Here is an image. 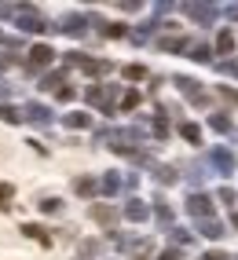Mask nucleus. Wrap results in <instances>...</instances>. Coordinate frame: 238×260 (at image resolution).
I'll list each match as a JSON object with an SVG mask.
<instances>
[{
  "label": "nucleus",
  "mask_w": 238,
  "mask_h": 260,
  "mask_svg": "<svg viewBox=\"0 0 238 260\" xmlns=\"http://www.w3.org/2000/svg\"><path fill=\"white\" fill-rule=\"evenodd\" d=\"M158 260H183V253H180V249H161Z\"/></svg>",
  "instance_id": "ea45409f"
},
{
  "label": "nucleus",
  "mask_w": 238,
  "mask_h": 260,
  "mask_svg": "<svg viewBox=\"0 0 238 260\" xmlns=\"http://www.w3.org/2000/svg\"><path fill=\"white\" fill-rule=\"evenodd\" d=\"M62 62H66V66H77V70L92 74V77H103V74L114 70V62H107V59H92V55H84V51H66Z\"/></svg>",
  "instance_id": "f257e3e1"
},
{
  "label": "nucleus",
  "mask_w": 238,
  "mask_h": 260,
  "mask_svg": "<svg viewBox=\"0 0 238 260\" xmlns=\"http://www.w3.org/2000/svg\"><path fill=\"white\" fill-rule=\"evenodd\" d=\"M180 136H183L187 143H201V128L194 125V121H183V125H180Z\"/></svg>",
  "instance_id": "b1692460"
},
{
  "label": "nucleus",
  "mask_w": 238,
  "mask_h": 260,
  "mask_svg": "<svg viewBox=\"0 0 238 260\" xmlns=\"http://www.w3.org/2000/svg\"><path fill=\"white\" fill-rule=\"evenodd\" d=\"M92 220H95V223H103L107 231H114V223L121 220V213H117L114 205H107V202H95V205H92Z\"/></svg>",
  "instance_id": "1a4fd4ad"
},
{
  "label": "nucleus",
  "mask_w": 238,
  "mask_h": 260,
  "mask_svg": "<svg viewBox=\"0 0 238 260\" xmlns=\"http://www.w3.org/2000/svg\"><path fill=\"white\" fill-rule=\"evenodd\" d=\"M234 260H238V256H234Z\"/></svg>",
  "instance_id": "a18cd8bd"
},
{
  "label": "nucleus",
  "mask_w": 238,
  "mask_h": 260,
  "mask_svg": "<svg viewBox=\"0 0 238 260\" xmlns=\"http://www.w3.org/2000/svg\"><path fill=\"white\" fill-rule=\"evenodd\" d=\"M234 228H238V213H234Z\"/></svg>",
  "instance_id": "c03bdc74"
},
{
  "label": "nucleus",
  "mask_w": 238,
  "mask_h": 260,
  "mask_svg": "<svg viewBox=\"0 0 238 260\" xmlns=\"http://www.w3.org/2000/svg\"><path fill=\"white\" fill-rule=\"evenodd\" d=\"M11 198H15V187L0 183V209H11Z\"/></svg>",
  "instance_id": "2f4dec72"
},
{
  "label": "nucleus",
  "mask_w": 238,
  "mask_h": 260,
  "mask_svg": "<svg viewBox=\"0 0 238 260\" xmlns=\"http://www.w3.org/2000/svg\"><path fill=\"white\" fill-rule=\"evenodd\" d=\"M150 216V205L143 202V198H128V205H125V220H132V223H143Z\"/></svg>",
  "instance_id": "f8f14e48"
},
{
  "label": "nucleus",
  "mask_w": 238,
  "mask_h": 260,
  "mask_svg": "<svg viewBox=\"0 0 238 260\" xmlns=\"http://www.w3.org/2000/svg\"><path fill=\"white\" fill-rule=\"evenodd\" d=\"M55 29H62L66 37H84V33H88V19H84V15H66Z\"/></svg>",
  "instance_id": "9b49d317"
},
{
  "label": "nucleus",
  "mask_w": 238,
  "mask_h": 260,
  "mask_svg": "<svg viewBox=\"0 0 238 260\" xmlns=\"http://www.w3.org/2000/svg\"><path fill=\"white\" fill-rule=\"evenodd\" d=\"M183 15H191V19L201 22V26H213L216 15H220V8L216 4H183Z\"/></svg>",
  "instance_id": "423d86ee"
},
{
  "label": "nucleus",
  "mask_w": 238,
  "mask_h": 260,
  "mask_svg": "<svg viewBox=\"0 0 238 260\" xmlns=\"http://www.w3.org/2000/svg\"><path fill=\"white\" fill-rule=\"evenodd\" d=\"M22 121H29V125H41V128H48V125H52V110H48L44 103H26V107H22Z\"/></svg>",
  "instance_id": "0eeeda50"
},
{
  "label": "nucleus",
  "mask_w": 238,
  "mask_h": 260,
  "mask_svg": "<svg viewBox=\"0 0 238 260\" xmlns=\"http://www.w3.org/2000/svg\"><path fill=\"white\" fill-rule=\"evenodd\" d=\"M150 132H154V140H165V136H168V121H165V117H154Z\"/></svg>",
  "instance_id": "473e14b6"
},
{
  "label": "nucleus",
  "mask_w": 238,
  "mask_h": 260,
  "mask_svg": "<svg viewBox=\"0 0 238 260\" xmlns=\"http://www.w3.org/2000/svg\"><path fill=\"white\" fill-rule=\"evenodd\" d=\"M173 84H176V88H180L187 99H191V103H206V92H201V84H198L194 77H183V74H176V77H173Z\"/></svg>",
  "instance_id": "9d476101"
},
{
  "label": "nucleus",
  "mask_w": 238,
  "mask_h": 260,
  "mask_svg": "<svg viewBox=\"0 0 238 260\" xmlns=\"http://www.w3.org/2000/svg\"><path fill=\"white\" fill-rule=\"evenodd\" d=\"M41 213H48V216H52V213H62V202H59V198H44V202H41Z\"/></svg>",
  "instance_id": "72a5a7b5"
},
{
  "label": "nucleus",
  "mask_w": 238,
  "mask_h": 260,
  "mask_svg": "<svg viewBox=\"0 0 238 260\" xmlns=\"http://www.w3.org/2000/svg\"><path fill=\"white\" fill-rule=\"evenodd\" d=\"M220 95H224L227 103H234V107H238V88H227V84H220Z\"/></svg>",
  "instance_id": "4c0bfd02"
},
{
  "label": "nucleus",
  "mask_w": 238,
  "mask_h": 260,
  "mask_svg": "<svg viewBox=\"0 0 238 260\" xmlns=\"http://www.w3.org/2000/svg\"><path fill=\"white\" fill-rule=\"evenodd\" d=\"M154 180H158L161 187H173V183L180 180V172H176L173 165H154Z\"/></svg>",
  "instance_id": "a211bd4d"
},
{
  "label": "nucleus",
  "mask_w": 238,
  "mask_h": 260,
  "mask_svg": "<svg viewBox=\"0 0 238 260\" xmlns=\"http://www.w3.org/2000/svg\"><path fill=\"white\" fill-rule=\"evenodd\" d=\"M74 95H77V88H70V84H62V88L55 92V99H59V103H74Z\"/></svg>",
  "instance_id": "f704fd0d"
},
{
  "label": "nucleus",
  "mask_w": 238,
  "mask_h": 260,
  "mask_svg": "<svg viewBox=\"0 0 238 260\" xmlns=\"http://www.w3.org/2000/svg\"><path fill=\"white\" fill-rule=\"evenodd\" d=\"M198 260H234V256H227V253H220V249H209V253H201Z\"/></svg>",
  "instance_id": "58836bf2"
},
{
  "label": "nucleus",
  "mask_w": 238,
  "mask_h": 260,
  "mask_svg": "<svg viewBox=\"0 0 238 260\" xmlns=\"http://www.w3.org/2000/svg\"><path fill=\"white\" fill-rule=\"evenodd\" d=\"M19 8H11V4H0V19H4V15H15Z\"/></svg>",
  "instance_id": "79ce46f5"
},
{
  "label": "nucleus",
  "mask_w": 238,
  "mask_h": 260,
  "mask_svg": "<svg viewBox=\"0 0 238 260\" xmlns=\"http://www.w3.org/2000/svg\"><path fill=\"white\" fill-rule=\"evenodd\" d=\"M187 213H191L194 220L213 216V198L206 194V190H191V194H187Z\"/></svg>",
  "instance_id": "20e7f679"
},
{
  "label": "nucleus",
  "mask_w": 238,
  "mask_h": 260,
  "mask_svg": "<svg viewBox=\"0 0 238 260\" xmlns=\"http://www.w3.org/2000/svg\"><path fill=\"white\" fill-rule=\"evenodd\" d=\"M220 11H224L227 19H238V4H227V8H220Z\"/></svg>",
  "instance_id": "a19ab883"
},
{
  "label": "nucleus",
  "mask_w": 238,
  "mask_h": 260,
  "mask_svg": "<svg viewBox=\"0 0 238 260\" xmlns=\"http://www.w3.org/2000/svg\"><path fill=\"white\" fill-rule=\"evenodd\" d=\"M168 238H173V249H183V246H191V231L187 228H168Z\"/></svg>",
  "instance_id": "412c9836"
},
{
  "label": "nucleus",
  "mask_w": 238,
  "mask_h": 260,
  "mask_svg": "<svg viewBox=\"0 0 238 260\" xmlns=\"http://www.w3.org/2000/svg\"><path fill=\"white\" fill-rule=\"evenodd\" d=\"M74 190H77L81 198H95V194H99V180H92V176H77V180H74Z\"/></svg>",
  "instance_id": "2eb2a0df"
},
{
  "label": "nucleus",
  "mask_w": 238,
  "mask_h": 260,
  "mask_svg": "<svg viewBox=\"0 0 238 260\" xmlns=\"http://www.w3.org/2000/svg\"><path fill=\"white\" fill-rule=\"evenodd\" d=\"M209 161H213V169L220 172V176H231L234 165H238V161H234V154H231L227 147H213V150H209Z\"/></svg>",
  "instance_id": "39448f33"
},
{
  "label": "nucleus",
  "mask_w": 238,
  "mask_h": 260,
  "mask_svg": "<svg viewBox=\"0 0 238 260\" xmlns=\"http://www.w3.org/2000/svg\"><path fill=\"white\" fill-rule=\"evenodd\" d=\"M125 81H147V66H140V62H132V66H125Z\"/></svg>",
  "instance_id": "cd10ccee"
},
{
  "label": "nucleus",
  "mask_w": 238,
  "mask_h": 260,
  "mask_svg": "<svg viewBox=\"0 0 238 260\" xmlns=\"http://www.w3.org/2000/svg\"><path fill=\"white\" fill-rule=\"evenodd\" d=\"M154 29H158V22H143V26H135V29L128 33V37H132L135 44H147V41H150V33H154Z\"/></svg>",
  "instance_id": "5701e85b"
},
{
  "label": "nucleus",
  "mask_w": 238,
  "mask_h": 260,
  "mask_svg": "<svg viewBox=\"0 0 238 260\" xmlns=\"http://www.w3.org/2000/svg\"><path fill=\"white\" fill-rule=\"evenodd\" d=\"M81 253H84V256H95V253H99V242H95V238L81 242Z\"/></svg>",
  "instance_id": "e433bc0d"
},
{
  "label": "nucleus",
  "mask_w": 238,
  "mask_h": 260,
  "mask_svg": "<svg viewBox=\"0 0 238 260\" xmlns=\"http://www.w3.org/2000/svg\"><path fill=\"white\" fill-rule=\"evenodd\" d=\"M140 99H143L140 92H135V88H128V92L121 95V110H135V107H140Z\"/></svg>",
  "instance_id": "c756f323"
},
{
  "label": "nucleus",
  "mask_w": 238,
  "mask_h": 260,
  "mask_svg": "<svg viewBox=\"0 0 238 260\" xmlns=\"http://www.w3.org/2000/svg\"><path fill=\"white\" fill-rule=\"evenodd\" d=\"M183 51H187V59H194V62H209V59H213V48L201 44V41H187Z\"/></svg>",
  "instance_id": "4468645a"
},
{
  "label": "nucleus",
  "mask_w": 238,
  "mask_h": 260,
  "mask_svg": "<svg viewBox=\"0 0 238 260\" xmlns=\"http://www.w3.org/2000/svg\"><path fill=\"white\" fill-rule=\"evenodd\" d=\"M0 121H4V125H19V121H22V110H15V107H8V103H0Z\"/></svg>",
  "instance_id": "a878e982"
},
{
  "label": "nucleus",
  "mask_w": 238,
  "mask_h": 260,
  "mask_svg": "<svg viewBox=\"0 0 238 260\" xmlns=\"http://www.w3.org/2000/svg\"><path fill=\"white\" fill-rule=\"evenodd\" d=\"M22 235H26V238H37L41 246H52V238L44 235V228H41V223H22Z\"/></svg>",
  "instance_id": "4be33fe9"
},
{
  "label": "nucleus",
  "mask_w": 238,
  "mask_h": 260,
  "mask_svg": "<svg viewBox=\"0 0 238 260\" xmlns=\"http://www.w3.org/2000/svg\"><path fill=\"white\" fill-rule=\"evenodd\" d=\"M216 202H224V205H227V209H231V205L238 202V194H234V190H231V187L224 183V187H220V190H216Z\"/></svg>",
  "instance_id": "7c9ffc66"
},
{
  "label": "nucleus",
  "mask_w": 238,
  "mask_h": 260,
  "mask_svg": "<svg viewBox=\"0 0 238 260\" xmlns=\"http://www.w3.org/2000/svg\"><path fill=\"white\" fill-rule=\"evenodd\" d=\"M15 19H19V29H22V33H44V29H52V26L37 15V8H33V4H19Z\"/></svg>",
  "instance_id": "7ed1b4c3"
},
{
  "label": "nucleus",
  "mask_w": 238,
  "mask_h": 260,
  "mask_svg": "<svg viewBox=\"0 0 238 260\" xmlns=\"http://www.w3.org/2000/svg\"><path fill=\"white\" fill-rule=\"evenodd\" d=\"M62 125H66V128H92V114L74 110V114H66V117H62Z\"/></svg>",
  "instance_id": "dca6fc26"
},
{
  "label": "nucleus",
  "mask_w": 238,
  "mask_h": 260,
  "mask_svg": "<svg viewBox=\"0 0 238 260\" xmlns=\"http://www.w3.org/2000/svg\"><path fill=\"white\" fill-rule=\"evenodd\" d=\"M121 183H125V180H121V176H117V172H107V176H103V180H99V190H103V194H107V198H114V194H117V190H121Z\"/></svg>",
  "instance_id": "f3484780"
},
{
  "label": "nucleus",
  "mask_w": 238,
  "mask_h": 260,
  "mask_svg": "<svg viewBox=\"0 0 238 260\" xmlns=\"http://www.w3.org/2000/svg\"><path fill=\"white\" fill-rule=\"evenodd\" d=\"M209 128L220 132V136H227V132H231V117H227V114H213V117H209Z\"/></svg>",
  "instance_id": "393cba45"
},
{
  "label": "nucleus",
  "mask_w": 238,
  "mask_h": 260,
  "mask_svg": "<svg viewBox=\"0 0 238 260\" xmlns=\"http://www.w3.org/2000/svg\"><path fill=\"white\" fill-rule=\"evenodd\" d=\"M84 99L92 103V107H99L103 114H114V99H117V84H92L88 92H84Z\"/></svg>",
  "instance_id": "f03ea898"
},
{
  "label": "nucleus",
  "mask_w": 238,
  "mask_h": 260,
  "mask_svg": "<svg viewBox=\"0 0 238 260\" xmlns=\"http://www.w3.org/2000/svg\"><path fill=\"white\" fill-rule=\"evenodd\" d=\"M154 216H158L161 228H173V209H168L165 202H158V205H154Z\"/></svg>",
  "instance_id": "bb28decb"
},
{
  "label": "nucleus",
  "mask_w": 238,
  "mask_h": 260,
  "mask_svg": "<svg viewBox=\"0 0 238 260\" xmlns=\"http://www.w3.org/2000/svg\"><path fill=\"white\" fill-rule=\"evenodd\" d=\"M4 41H8V37H4V33H0V44H4Z\"/></svg>",
  "instance_id": "37998d69"
},
{
  "label": "nucleus",
  "mask_w": 238,
  "mask_h": 260,
  "mask_svg": "<svg viewBox=\"0 0 238 260\" xmlns=\"http://www.w3.org/2000/svg\"><path fill=\"white\" fill-rule=\"evenodd\" d=\"M62 84H66V70H55V74H44L41 77V88L44 92H59Z\"/></svg>",
  "instance_id": "6ab92c4d"
},
{
  "label": "nucleus",
  "mask_w": 238,
  "mask_h": 260,
  "mask_svg": "<svg viewBox=\"0 0 238 260\" xmlns=\"http://www.w3.org/2000/svg\"><path fill=\"white\" fill-rule=\"evenodd\" d=\"M55 62V48L52 44H33L29 48V70H44Z\"/></svg>",
  "instance_id": "6e6552de"
},
{
  "label": "nucleus",
  "mask_w": 238,
  "mask_h": 260,
  "mask_svg": "<svg viewBox=\"0 0 238 260\" xmlns=\"http://www.w3.org/2000/svg\"><path fill=\"white\" fill-rule=\"evenodd\" d=\"M183 44H187V37H161L158 41L161 51H183Z\"/></svg>",
  "instance_id": "c85d7f7f"
},
{
  "label": "nucleus",
  "mask_w": 238,
  "mask_h": 260,
  "mask_svg": "<svg viewBox=\"0 0 238 260\" xmlns=\"http://www.w3.org/2000/svg\"><path fill=\"white\" fill-rule=\"evenodd\" d=\"M198 235H206V238H224L227 235V228H224V223H220L216 216H206V220H198Z\"/></svg>",
  "instance_id": "ddd939ff"
},
{
  "label": "nucleus",
  "mask_w": 238,
  "mask_h": 260,
  "mask_svg": "<svg viewBox=\"0 0 238 260\" xmlns=\"http://www.w3.org/2000/svg\"><path fill=\"white\" fill-rule=\"evenodd\" d=\"M216 70H220V74H234V77H238V59H227V62H216Z\"/></svg>",
  "instance_id": "c9c22d12"
},
{
  "label": "nucleus",
  "mask_w": 238,
  "mask_h": 260,
  "mask_svg": "<svg viewBox=\"0 0 238 260\" xmlns=\"http://www.w3.org/2000/svg\"><path fill=\"white\" fill-rule=\"evenodd\" d=\"M216 51H220V55H231V51H234V33L231 29H220L216 33Z\"/></svg>",
  "instance_id": "aec40b11"
}]
</instances>
